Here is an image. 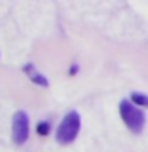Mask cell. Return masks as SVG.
<instances>
[{"mask_svg":"<svg viewBox=\"0 0 148 152\" xmlns=\"http://www.w3.org/2000/svg\"><path fill=\"white\" fill-rule=\"evenodd\" d=\"M50 130H51V125H50V122H40L37 125V133L40 136H48L50 135Z\"/></svg>","mask_w":148,"mask_h":152,"instance_id":"obj_6","label":"cell"},{"mask_svg":"<svg viewBox=\"0 0 148 152\" xmlns=\"http://www.w3.org/2000/svg\"><path fill=\"white\" fill-rule=\"evenodd\" d=\"M80 128H81L80 114L76 111L67 113L56 130V141L59 144H64V146L70 144V142H73L76 140V136L80 133Z\"/></svg>","mask_w":148,"mask_h":152,"instance_id":"obj_1","label":"cell"},{"mask_svg":"<svg viewBox=\"0 0 148 152\" xmlns=\"http://www.w3.org/2000/svg\"><path fill=\"white\" fill-rule=\"evenodd\" d=\"M131 102L135 103L137 106H145V108H148V95L140 94V92H134V94L131 95Z\"/></svg>","mask_w":148,"mask_h":152,"instance_id":"obj_5","label":"cell"},{"mask_svg":"<svg viewBox=\"0 0 148 152\" xmlns=\"http://www.w3.org/2000/svg\"><path fill=\"white\" fill-rule=\"evenodd\" d=\"M119 116L132 133H135V135L142 133L143 127H145V114L135 103L123 100L119 103Z\"/></svg>","mask_w":148,"mask_h":152,"instance_id":"obj_2","label":"cell"},{"mask_svg":"<svg viewBox=\"0 0 148 152\" xmlns=\"http://www.w3.org/2000/svg\"><path fill=\"white\" fill-rule=\"evenodd\" d=\"M78 71V65H72V70H70V75H75Z\"/></svg>","mask_w":148,"mask_h":152,"instance_id":"obj_7","label":"cell"},{"mask_svg":"<svg viewBox=\"0 0 148 152\" xmlns=\"http://www.w3.org/2000/svg\"><path fill=\"white\" fill-rule=\"evenodd\" d=\"M11 136L13 142L18 146L24 144L29 138V116L26 111H18L13 116L11 124Z\"/></svg>","mask_w":148,"mask_h":152,"instance_id":"obj_3","label":"cell"},{"mask_svg":"<svg viewBox=\"0 0 148 152\" xmlns=\"http://www.w3.org/2000/svg\"><path fill=\"white\" fill-rule=\"evenodd\" d=\"M22 70H24V73L27 75V78L32 81V83H35L37 86H41V87H48L50 86V83H48V79H46V76L40 73L37 68H35V65H32V64H27V65H24L22 66Z\"/></svg>","mask_w":148,"mask_h":152,"instance_id":"obj_4","label":"cell"}]
</instances>
